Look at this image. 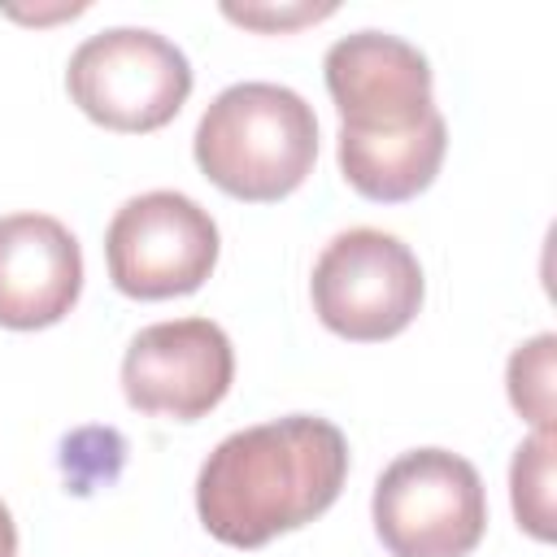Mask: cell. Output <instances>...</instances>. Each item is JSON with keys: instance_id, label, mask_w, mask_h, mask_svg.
Returning <instances> with one entry per match:
<instances>
[{"instance_id": "cell-12", "label": "cell", "mask_w": 557, "mask_h": 557, "mask_svg": "<svg viewBox=\"0 0 557 557\" xmlns=\"http://www.w3.org/2000/svg\"><path fill=\"white\" fill-rule=\"evenodd\" d=\"M231 22H244V26H257V30H287V26H300V22H318V17H326L331 13V4H322V9H235V4H226L222 9Z\"/></svg>"}, {"instance_id": "cell-9", "label": "cell", "mask_w": 557, "mask_h": 557, "mask_svg": "<svg viewBox=\"0 0 557 557\" xmlns=\"http://www.w3.org/2000/svg\"><path fill=\"white\" fill-rule=\"evenodd\" d=\"M83 292V252L65 222L48 213L0 218V326H57Z\"/></svg>"}, {"instance_id": "cell-5", "label": "cell", "mask_w": 557, "mask_h": 557, "mask_svg": "<svg viewBox=\"0 0 557 557\" xmlns=\"http://www.w3.org/2000/svg\"><path fill=\"white\" fill-rule=\"evenodd\" d=\"M374 531L392 557H470L487 531L479 470L448 448H409L374 483Z\"/></svg>"}, {"instance_id": "cell-8", "label": "cell", "mask_w": 557, "mask_h": 557, "mask_svg": "<svg viewBox=\"0 0 557 557\" xmlns=\"http://www.w3.org/2000/svg\"><path fill=\"white\" fill-rule=\"evenodd\" d=\"M235 379V348L209 318H174L144 326L122 357L126 405L152 418L196 422L222 405Z\"/></svg>"}, {"instance_id": "cell-2", "label": "cell", "mask_w": 557, "mask_h": 557, "mask_svg": "<svg viewBox=\"0 0 557 557\" xmlns=\"http://www.w3.org/2000/svg\"><path fill=\"white\" fill-rule=\"evenodd\" d=\"M191 152L200 174L235 200L270 205L292 196L318 161V117L283 83H235L209 100Z\"/></svg>"}, {"instance_id": "cell-10", "label": "cell", "mask_w": 557, "mask_h": 557, "mask_svg": "<svg viewBox=\"0 0 557 557\" xmlns=\"http://www.w3.org/2000/svg\"><path fill=\"white\" fill-rule=\"evenodd\" d=\"M513 518L531 540H553V431H535L513 448L509 466Z\"/></svg>"}, {"instance_id": "cell-6", "label": "cell", "mask_w": 557, "mask_h": 557, "mask_svg": "<svg viewBox=\"0 0 557 557\" xmlns=\"http://www.w3.org/2000/svg\"><path fill=\"white\" fill-rule=\"evenodd\" d=\"M422 265L413 248L387 231H339L313 261L309 296L326 331L352 344L400 335L422 309Z\"/></svg>"}, {"instance_id": "cell-1", "label": "cell", "mask_w": 557, "mask_h": 557, "mask_svg": "<svg viewBox=\"0 0 557 557\" xmlns=\"http://www.w3.org/2000/svg\"><path fill=\"white\" fill-rule=\"evenodd\" d=\"M348 479V440L335 422L287 413L226 435L196 474V513L218 544L261 548L322 518Z\"/></svg>"}, {"instance_id": "cell-13", "label": "cell", "mask_w": 557, "mask_h": 557, "mask_svg": "<svg viewBox=\"0 0 557 557\" xmlns=\"http://www.w3.org/2000/svg\"><path fill=\"white\" fill-rule=\"evenodd\" d=\"M0 557H17V527L4 500H0Z\"/></svg>"}, {"instance_id": "cell-4", "label": "cell", "mask_w": 557, "mask_h": 557, "mask_svg": "<svg viewBox=\"0 0 557 557\" xmlns=\"http://www.w3.org/2000/svg\"><path fill=\"white\" fill-rule=\"evenodd\" d=\"M70 100L104 131L148 135L178 117L191 96V61L165 35L113 26L83 39L65 65Z\"/></svg>"}, {"instance_id": "cell-7", "label": "cell", "mask_w": 557, "mask_h": 557, "mask_svg": "<svg viewBox=\"0 0 557 557\" xmlns=\"http://www.w3.org/2000/svg\"><path fill=\"white\" fill-rule=\"evenodd\" d=\"M104 261L131 300L191 296L218 265V222L183 191L131 196L104 231Z\"/></svg>"}, {"instance_id": "cell-3", "label": "cell", "mask_w": 557, "mask_h": 557, "mask_svg": "<svg viewBox=\"0 0 557 557\" xmlns=\"http://www.w3.org/2000/svg\"><path fill=\"white\" fill-rule=\"evenodd\" d=\"M322 74L339 109V152L448 131L431 96L426 57L387 30H357L335 39L326 48Z\"/></svg>"}, {"instance_id": "cell-11", "label": "cell", "mask_w": 557, "mask_h": 557, "mask_svg": "<svg viewBox=\"0 0 557 557\" xmlns=\"http://www.w3.org/2000/svg\"><path fill=\"white\" fill-rule=\"evenodd\" d=\"M553 352H557V335L544 331L522 348H513L505 370L509 400L535 431H553Z\"/></svg>"}]
</instances>
